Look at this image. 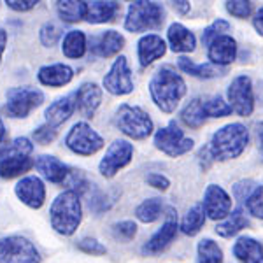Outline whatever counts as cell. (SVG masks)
Masks as SVG:
<instances>
[{
    "label": "cell",
    "instance_id": "cell-1",
    "mask_svg": "<svg viewBox=\"0 0 263 263\" xmlns=\"http://www.w3.org/2000/svg\"><path fill=\"white\" fill-rule=\"evenodd\" d=\"M149 93L163 112H172L186 93V84L171 67H162L149 81Z\"/></svg>",
    "mask_w": 263,
    "mask_h": 263
},
{
    "label": "cell",
    "instance_id": "cell-2",
    "mask_svg": "<svg viewBox=\"0 0 263 263\" xmlns=\"http://www.w3.org/2000/svg\"><path fill=\"white\" fill-rule=\"evenodd\" d=\"M249 142V132L240 123H230V125L219 128L211 139L209 151L214 160L224 162L242 155Z\"/></svg>",
    "mask_w": 263,
    "mask_h": 263
},
{
    "label": "cell",
    "instance_id": "cell-3",
    "mask_svg": "<svg viewBox=\"0 0 263 263\" xmlns=\"http://www.w3.org/2000/svg\"><path fill=\"white\" fill-rule=\"evenodd\" d=\"M51 227L62 235H72L81 223V202L79 195L67 190L58 195L49 209Z\"/></svg>",
    "mask_w": 263,
    "mask_h": 263
},
{
    "label": "cell",
    "instance_id": "cell-4",
    "mask_svg": "<svg viewBox=\"0 0 263 263\" xmlns=\"http://www.w3.org/2000/svg\"><path fill=\"white\" fill-rule=\"evenodd\" d=\"M165 12L158 2H132L125 20V28L132 33L146 32L163 25Z\"/></svg>",
    "mask_w": 263,
    "mask_h": 263
},
{
    "label": "cell",
    "instance_id": "cell-5",
    "mask_svg": "<svg viewBox=\"0 0 263 263\" xmlns=\"http://www.w3.org/2000/svg\"><path fill=\"white\" fill-rule=\"evenodd\" d=\"M116 125L123 134L132 139H146L153 132L151 118L137 105H120L116 114Z\"/></svg>",
    "mask_w": 263,
    "mask_h": 263
},
{
    "label": "cell",
    "instance_id": "cell-6",
    "mask_svg": "<svg viewBox=\"0 0 263 263\" xmlns=\"http://www.w3.org/2000/svg\"><path fill=\"white\" fill-rule=\"evenodd\" d=\"M65 144L70 151L76 153V155L90 156V155H95L99 149H102L104 139H102L90 125H86V123H76V125L72 126V130L67 134Z\"/></svg>",
    "mask_w": 263,
    "mask_h": 263
},
{
    "label": "cell",
    "instance_id": "cell-7",
    "mask_svg": "<svg viewBox=\"0 0 263 263\" xmlns=\"http://www.w3.org/2000/svg\"><path fill=\"white\" fill-rule=\"evenodd\" d=\"M155 146L158 147L160 151H163L167 156L177 158V156L186 155L188 151H192L193 141L184 137V134H182V130L177 126L176 121H171L168 126L160 128L155 134Z\"/></svg>",
    "mask_w": 263,
    "mask_h": 263
},
{
    "label": "cell",
    "instance_id": "cell-8",
    "mask_svg": "<svg viewBox=\"0 0 263 263\" xmlns=\"http://www.w3.org/2000/svg\"><path fill=\"white\" fill-rule=\"evenodd\" d=\"M35 246L25 237L0 239V263H39Z\"/></svg>",
    "mask_w": 263,
    "mask_h": 263
},
{
    "label": "cell",
    "instance_id": "cell-9",
    "mask_svg": "<svg viewBox=\"0 0 263 263\" xmlns=\"http://www.w3.org/2000/svg\"><path fill=\"white\" fill-rule=\"evenodd\" d=\"M42 102L44 95L35 88H12L7 91L6 111L11 118H25L32 109L39 107Z\"/></svg>",
    "mask_w": 263,
    "mask_h": 263
},
{
    "label": "cell",
    "instance_id": "cell-10",
    "mask_svg": "<svg viewBox=\"0 0 263 263\" xmlns=\"http://www.w3.org/2000/svg\"><path fill=\"white\" fill-rule=\"evenodd\" d=\"M228 102L239 116H251L254 109V97L251 79L248 76H239L232 81L230 88H228Z\"/></svg>",
    "mask_w": 263,
    "mask_h": 263
},
{
    "label": "cell",
    "instance_id": "cell-11",
    "mask_svg": "<svg viewBox=\"0 0 263 263\" xmlns=\"http://www.w3.org/2000/svg\"><path fill=\"white\" fill-rule=\"evenodd\" d=\"M132 155H134V146H132L130 142H126V141L112 142L99 165L100 174L104 177H112L120 168L130 163Z\"/></svg>",
    "mask_w": 263,
    "mask_h": 263
},
{
    "label": "cell",
    "instance_id": "cell-12",
    "mask_svg": "<svg viewBox=\"0 0 263 263\" xmlns=\"http://www.w3.org/2000/svg\"><path fill=\"white\" fill-rule=\"evenodd\" d=\"M104 88L112 95H126L134 90L132 72L128 69V62L125 57H120L112 63L111 70L104 78Z\"/></svg>",
    "mask_w": 263,
    "mask_h": 263
},
{
    "label": "cell",
    "instance_id": "cell-13",
    "mask_svg": "<svg viewBox=\"0 0 263 263\" xmlns=\"http://www.w3.org/2000/svg\"><path fill=\"white\" fill-rule=\"evenodd\" d=\"M203 209L211 219H227L232 211V198L221 186L209 184L203 193Z\"/></svg>",
    "mask_w": 263,
    "mask_h": 263
},
{
    "label": "cell",
    "instance_id": "cell-14",
    "mask_svg": "<svg viewBox=\"0 0 263 263\" xmlns=\"http://www.w3.org/2000/svg\"><path fill=\"white\" fill-rule=\"evenodd\" d=\"M177 233V219H176V214H174V209H168V218L167 221L163 223V227L160 228L155 235L144 244L142 248V253L144 254H158L162 253L165 248L174 240Z\"/></svg>",
    "mask_w": 263,
    "mask_h": 263
},
{
    "label": "cell",
    "instance_id": "cell-15",
    "mask_svg": "<svg viewBox=\"0 0 263 263\" xmlns=\"http://www.w3.org/2000/svg\"><path fill=\"white\" fill-rule=\"evenodd\" d=\"M123 46H125V37L116 30H105L99 35H93L90 41L91 53L100 58L114 57L123 49Z\"/></svg>",
    "mask_w": 263,
    "mask_h": 263
},
{
    "label": "cell",
    "instance_id": "cell-16",
    "mask_svg": "<svg viewBox=\"0 0 263 263\" xmlns=\"http://www.w3.org/2000/svg\"><path fill=\"white\" fill-rule=\"evenodd\" d=\"M16 195L18 198L23 203H27L28 207L32 209H39V207L44 203V198H46V190H44V184L39 177H25L21 179L18 184H16Z\"/></svg>",
    "mask_w": 263,
    "mask_h": 263
},
{
    "label": "cell",
    "instance_id": "cell-17",
    "mask_svg": "<svg viewBox=\"0 0 263 263\" xmlns=\"http://www.w3.org/2000/svg\"><path fill=\"white\" fill-rule=\"evenodd\" d=\"M76 107H78V91L69 93V95L63 97V99H58L57 102H53V104L46 109V121H48L49 126L57 128L58 125H62V123H65L69 120L72 116V112L76 111Z\"/></svg>",
    "mask_w": 263,
    "mask_h": 263
},
{
    "label": "cell",
    "instance_id": "cell-18",
    "mask_svg": "<svg viewBox=\"0 0 263 263\" xmlns=\"http://www.w3.org/2000/svg\"><path fill=\"white\" fill-rule=\"evenodd\" d=\"M207 57L214 65H228L235 60L237 57V42L232 39L230 35H221L216 41H213V44L209 46L207 51Z\"/></svg>",
    "mask_w": 263,
    "mask_h": 263
},
{
    "label": "cell",
    "instance_id": "cell-19",
    "mask_svg": "<svg viewBox=\"0 0 263 263\" xmlns=\"http://www.w3.org/2000/svg\"><path fill=\"white\" fill-rule=\"evenodd\" d=\"M139 48V62H141L142 67L151 65L155 60L162 58L167 51V46H165V41L160 35H155V33H149V35H144L137 44Z\"/></svg>",
    "mask_w": 263,
    "mask_h": 263
},
{
    "label": "cell",
    "instance_id": "cell-20",
    "mask_svg": "<svg viewBox=\"0 0 263 263\" xmlns=\"http://www.w3.org/2000/svg\"><path fill=\"white\" fill-rule=\"evenodd\" d=\"M35 168L39 171L42 176L48 181L54 182V184H60L70 176V168L67 165H63L60 160L54 158V156H39L35 160Z\"/></svg>",
    "mask_w": 263,
    "mask_h": 263
},
{
    "label": "cell",
    "instance_id": "cell-21",
    "mask_svg": "<svg viewBox=\"0 0 263 263\" xmlns=\"http://www.w3.org/2000/svg\"><path fill=\"white\" fill-rule=\"evenodd\" d=\"M102 102V90L95 83H84L78 90V107L84 118H91Z\"/></svg>",
    "mask_w": 263,
    "mask_h": 263
},
{
    "label": "cell",
    "instance_id": "cell-22",
    "mask_svg": "<svg viewBox=\"0 0 263 263\" xmlns=\"http://www.w3.org/2000/svg\"><path fill=\"white\" fill-rule=\"evenodd\" d=\"M74 78V70L69 65H63V63H54V65L42 67L39 70V81L44 86H65L69 84Z\"/></svg>",
    "mask_w": 263,
    "mask_h": 263
},
{
    "label": "cell",
    "instance_id": "cell-23",
    "mask_svg": "<svg viewBox=\"0 0 263 263\" xmlns=\"http://www.w3.org/2000/svg\"><path fill=\"white\" fill-rule=\"evenodd\" d=\"M167 37L174 53H190L195 49V35L181 23H172L168 27Z\"/></svg>",
    "mask_w": 263,
    "mask_h": 263
},
{
    "label": "cell",
    "instance_id": "cell-24",
    "mask_svg": "<svg viewBox=\"0 0 263 263\" xmlns=\"http://www.w3.org/2000/svg\"><path fill=\"white\" fill-rule=\"evenodd\" d=\"M35 165V162L30 156L23 155H12L6 156V158L0 160V177L4 179H12V177L23 176L25 172H28Z\"/></svg>",
    "mask_w": 263,
    "mask_h": 263
},
{
    "label": "cell",
    "instance_id": "cell-25",
    "mask_svg": "<svg viewBox=\"0 0 263 263\" xmlns=\"http://www.w3.org/2000/svg\"><path fill=\"white\" fill-rule=\"evenodd\" d=\"M233 254L242 263H263V248L253 237H240L233 246Z\"/></svg>",
    "mask_w": 263,
    "mask_h": 263
},
{
    "label": "cell",
    "instance_id": "cell-26",
    "mask_svg": "<svg viewBox=\"0 0 263 263\" xmlns=\"http://www.w3.org/2000/svg\"><path fill=\"white\" fill-rule=\"evenodd\" d=\"M118 11H120V4L118 2H88L86 21H90V23H105V21H111Z\"/></svg>",
    "mask_w": 263,
    "mask_h": 263
},
{
    "label": "cell",
    "instance_id": "cell-27",
    "mask_svg": "<svg viewBox=\"0 0 263 263\" xmlns=\"http://www.w3.org/2000/svg\"><path fill=\"white\" fill-rule=\"evenodd\" d=\"M177 65H179V69L182 72H186V74L190 76H195V78H214V76H219L223 74V70L219 69V67H214L211 65V63H195L193 60H190V58L186 57H181L179 60H177Z\"/></svg>",
    "mask_w": 263,
    "mask_h": 263
},
{
    "label": "cell",
    "instance_id": "cell-28",
    "mask_svg": "<svg viewBox=\"0 0 263 263\" xmlns=\"http://www.w3.org/2000/svg\"><path fill=\"white\" fill-rule=\"evenodd\" d=\"M62 49L67 58H83V54L86 53V35L81 30L67 32Z\"/></svg>",
    "mask_w": 263,
    "mask_h": 263
},
{
    "label": "cell",
    "instance_id": "cell-29",
    "mask_svg": "<svg viewBox=\"0 0 263 263\" xmlns=\"http://www.w3.org/2000/svg\"><path fill=\"white\" fill-rule=\"evenodd\" d=\"M205 109H203V99H193L182 109L181 112V120L184 125H188L190 128H200V126L205 123Z\"/></svg>",
    "mask_w": 263,
    "mask_h": 263
},
{
    "label": "cell",
    "instance_id": "cell-30",
    "mask_svg": "<svg viewBox=\"0 0 263 263\" xmlns=\"http://www.w3.org/2000/svg\"><path fill=\"white\" fill-rule=\"evenodd\" d=\"M248 224H249L248 218H246L244 211L239 207V209L233 211L223 223H219L218 227H216V233L221 237H233L235 233H239L242 228L248 227Z\"/></svg>",
    "mask_w": 263,
    "mask_h": 263
},
{
    "label": "cell",
    "instance_id": "cell-31",
    "mask_svg": "<svg viewBox=\"0 0 263 263\" xmlns=\"http://www.w3.org/2000/svg\"><path fill=\"white\" fill-rule=\"evenodd\" d=\"M203 223H205V209H203V203H197L182 218L181 230L186 235H197L203 227Z\"/></svg>",
    "mask_w": 263,
    "mask_h": 263
},
{
    "label": "cell",
    "instance_id": "cell-32",
    "mask_svg": "<svg viewBox=\"0 0 263 263\" xmlns=\"http://www.w3.org/2000/svg\"><path fill=\"white\" fill-rule=\"evenodd\" d=\"M86 9L88 2H57V11L60 14V18L67 23H76V21L86 20Z\"/></svg>",
    "mask_w": 263,
    "mask_h": 263
},
{
    "label": "cell",
    "instance_id": "cell-33",
    "mask_svg": "<svg viewBox=\"0 0 263 263\" xmlns=\"http://www.w3.org/2000/svg\"><path fill=\"white\" fill-rule=\"evenodd\" d=\"M162 211H163L162 198H149V200H144L135 209V216L142 223H153L162 216Z\"/></svg>",
    "mask_w": 263,
    "mask_h": 263
},
{
    "label": "cell",
    "instance_id": "cell-34",
    "mask_svg": "<svg viewBox=\"0 0 263 263\" xmlns=\"http://www.w3.org/2000/svg\"><path fill=\"white\" fill-rule=\"evenodd\" d=\"M198 263H223V253L214 240L202 239L198 242Z\"/></svg>",
    "mask_w": 263,
    "mask_h": 263
},
{
    "label": "cell",
    "instance_id": "cell-35",
    "mask_svg": "<svg viewBox=\"0 0 263 263\" xmlns=\"http://www.w3.org/2000/svg\"><path fill=\"white\" fill-rule=\"evenodd\" d=\"M203 109H205V114L209 118H224V116H228V114H232L233 111L230 107V104H227V102L223 100V97H219V95L203 100Z\"/></svg>",
    "mask_w": 263,
    "mask_h": 263
},
{
    "label": "cell",
    "instance_id": "cell-36",
    "mask_svg": "<svg viewBox=\"0 0 263 263\" xmlns=\"http://www.w3.org/2000/svg\"><path fill=\"white\" fill-rule=\"evenodd\" d=\"M230 30V23L228 21H224V20H218V21H214L211 27H207L205 30H203L202 33V42L203 44L209 48L211 44H213V41H216L218 37H221L224 35L223 32H228Z\"/></svg>",
    "mask_w": 263,
    "mask_h": 263
},
{
    "label": "cell",
    "instance_id": "cell-37",
    "mask_svg": "<svg viewBox=\"0 0 263 263\" xmlns=\"http://www.w3.org/2000/svg\"><path fill=\"white\" fill-rule=\"evenodd\" d=\"M135 233H137V227H135L134 221H121L112 227V235L116 237L118 240L128 242V240H132L135 237Z\"/></svg>",
    "mask_w": 263,
    "mask_h": 263
},
{
    "label": "cell",
    "instance_id": "cell-38",
    "mask_svg": "<svg viewBox=\"0 0 263 263\" xmlns=\"http://www.w3.org/2000/svg\"><path fill=\"white\" fill-rule=\"evenodd\" d=\"M246 207H248L249 214L263 219V186L254 190L251 197L246 200Z\"/></svg>",
    "mask_w": 263,
    "mask_h": 263
},
{
    "label": "cell",
    "instance_id": "cell-39",
    "mask_svg": "<svg viewBox=\"0 0 263 263\" xmlns=\"http://www.w3.org/2000/svg\"><path fill=\"white\" fill-rule=\"evenodd\" d=\"M60 37H62V30H60V27H58V25L46 23L44 27L41 28V41H42V44L48 46V48L57 44Z\"/></svg>",
    "mask_w": 263,
    "mask_h": 263
},
{
    "label": "cell",
    "instance_id": "cell-40",
    "mask_svg": "<svg viewBox=\"0 0 263 263\" xmlns=\"http://www.w3.org/2000/svg\"><path fill=\"white\" fill-rule=\"evenodd\" d=\"M253 9V4L251 2H246V0H233V2H227V11L230 12L232 16L235 18H248L251 14Z\"/></svg>",
    "mask_w": 263,
    "mask_h": 263
},
{
    "label": "cell",
    "instance_id": "cell-41",
    "mask_svg": "<svg viewBox=\"0 0 263 263\" xmlns=\"http://www.w3.org/2000/svg\"><path fill=\"white\" fill-rule=\"evenodd\" d=\"M54 137H57V130L53 128V126H49L48 123L46 125L39 126L37 130H33V139H35L39 144H49L54 141Z\"/></svg>",
    "mask_w": 263,
    "mask_h": 263
},
{
    "label": "cell",
    "instance_id": "cell-42",
    "mask_svg": "<svg viewBox=\"0 0 263 263\" xmlns=\"http://www.w3.org/2000/svg\"><path fill=\"white\" fill-rule=\"evenodd\" d=\"M78 248L81 249L83 253L91 254V256L93 254H105V248L95 239H83L81 242L78 244Z\"/></svg>",
    "mask_w": 263,
    "mask_h": 263
},
{
    "label": "cell",
    "instance_id": "cell-43",
    "mask_svg": "<svg viewBox=\"0 0 263 263\" xmlns=\"http://www.w3.org/2000/svg\"><path fill=\"white\" fill-rule=\"evenodd\" d=\"M233 192H235V197L239 198V200H248V198L251 197L253 192H254L253 181H244V182H239V184L233 186Z\"/></svg>",
    "mask_w": 263,
    "mask_h": 263
},
{
    "label": "cell",
    "instance_id": "cell-44",
    "mask_svg": "<svg viewBox=\"0 0 263 263\" xmlns=\"http://www.w3.org/2000/svg\"><path fill=\"white\" fill-rule=\"evenodd\" d=\"M146 181L149 186H153V188H156V190H162V192H165V190L171 186V182H168L167 177L162 176V174H156V172L149 174V176L146 177Z\"/></svg>",
    "mask_w": 263,
    "mask_h": 263
},
{
    "label": "cell",
    "instance_id": "cell-45",
    "mask_svg": "<svg viewBox=\"0 0 263 263\" xmlns=\"http://www.w3.org/2000/svg\"><path fill=\"white\" fill-rule=\"evenodd\" d=\"M6 4H7V7H11V9L23 12V11L33 9L39 2H35V0H7Z\"/></svg>",
    "mask_w": 263,
    "mask_h": 263
},
{
    "label": "cell",
    "instance_id": "cell-46",
    "mask_svg": "<svg viewBox=\"0 0 263 263\" xmlns=\"http://www.w3.org/2000/svg\"><path fill=\"white\" fill-rule=\"evenodd\" d=\"M253 23H254V28H256V32L260 33V35H263V7H260L256 14H254Z\"/></svg>",
    "mask_w": 263,
    "mask_h": 263
},
{
    "label": "cell",
    "instance_id": "cell-47",
    "mask_svg": "<svg viewBox=\"0 0 263 263\" xmlns=\"http://www.w3.org/2000/svg\"><path fill=\"white\" fill-rule=\"evenodd\" d=\"M256 137H258V149H260L263 156V123H258L256 125Z\"/></svg>",
    "mask_w": 263,
    "mask_h": 263
},
{
    "label": "cell",
    "instance_id": "cell-48",
    "mask_svg": "<svg viewBox=\"0 0 263 263\" xmlns=\"http://www.w3.org/2000/svg\"><path fill=\"white\" fill-rule=\"evenodd\" d=\"M174 9L179 11L181 14H186V12H190V2H172Z\"/></svg>",
    "mask_w": 263,
    "mask_h": 263
},
{
    "label": "cell",
    "instance_id": "cell-49",
    "mask_svg": "<svg viewBox=\"0 0 263 263\" xmlns=\"http://www.w3.org/2000/svg\"><path fill=\"white\" fill-rule=\"evenodd\" d=\"M6 44H7V33H6V30H0V60H2Z\"/></svg>",
    "mask_w": 263,
    "mask_h": 263
},
{
    "label": "cell",
    "instance_id": "cell-50",
    "mask_svg": "<svg viewBox=\"0 0 263 263\" xmlns=\"http://www.w3.org/2000/svg\"><path fill=\"white\" fill-rule=\"evenodd\" d=\"M7 137V132H6V126H4V121L2 118H0V142H4Z\"/></svg>",
    "mask_w": 263,
    "mask_h": 263
}]
</instances>
